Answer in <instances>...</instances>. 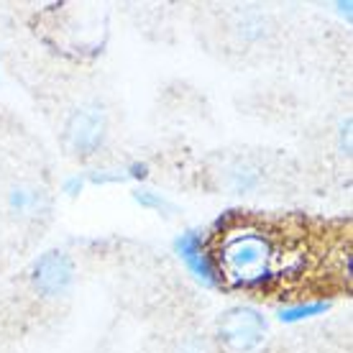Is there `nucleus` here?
Listing matches in <instances>:
<instances>
[{"label": "nucleus", "instance_id": "nucleus-1", "mask_svg": "<svg viewBox=\"0 0 353 353\" xmlns=\"http://www.w3.org/2000/svg\"><path fill=\"white\" fill-rule=\"evenodd\" d=\"M212 261L223 284L236 290H266L279 276L282 243L266 228L236 223L223 230Z\"/></svg>", "mask_w": 353, "mask_h": 353}, {"label": "nucleus", "instance_id": "nucleus-2", "mask_svg": "<svg viewBox=\"0 0 353 353\" xmlns=\"http://www.w3.org/2000/svg\"><path fill=\"white\" fill-rule=\"evenodd\" d=\"M108 139V113L105 108L90 100V103H82L70 113L67 123H64V143L67 149L80 157V159H88L92 154L103 149V143Z\"/></svg>", "mask_w": 353, "mask_h": 353}, {"label": "nucleus", "instance_id": "nucleus-3", "mask_svg": "<svg viewBox=\"0 0 353 353\" xmlns=\"http://www.w3.org/2000/svg\"><path fill=\"white\" fill-rule=\"evenodd\" d=\"M218 338L230 353H251L264 343L266 320L256 307L236 305L218 320Z\"/></svg>", "mask_w": 353, "mask_h": 353}, {"label": "nucleus", "instance_id": "nucleus-4", "mask_svg": "<svg viewBox=\"0 0 353 353\" xmlns=\"http://www.w3.org/2000/svg\"><path fill=\"white\" fill-rule=\"evenodd\" d=\"M74 282V261L64 251H46L31 266V284L41 297H62Z\"/></svg>", "mask_w": 353, "mask_h": 353}, {"label": "nucleus", "instance_id": "nucleus-5", "mask_svg": "<svg viewBox=\"0 0 353 353\" xmlns=\"http://www.w3.org/2000/svg\"><path fill=\"white\" fill-rule=\"evenodd\" d=\"M218 185L233 194H248L256 192L264 185V167L259 164L254 157H243V154H230L223 157L218 169Z\"/></svg>", "mask_w": 353, "mask_h": 353}, {"label": "nucleus", "instance_id": "nucleus-6", "mask_svg": "<svg viewBox=\"0 0 353 353\" xmlns=\"http://www.w3.org/2000/svg\"><path fill=\"white\" fill-rule=\"evenodd\" d=\"M176 254L187 264V269L194 274V279H200L208 287L221 284V276H218V269H215V261H212V251L205 246L203 236L197 230L182 233V239L176 241Z\"/></svg>", "mask_w": 353, "mask_h": 353}, {"label": "nucleus", "instance_id": "nucleus-7", "mask_svg": "<svg viewBox=\"0 0 353 353\" xmlns=\"http://www.w3.org/2000/svg\"><path fill=\"white\" fill-rule=\"evenodd\" d=\"M8 210L18 218H36L49 210V194L41 187L18 185L8 192Z\"/></svg>", "mask_w": 353, "mask_h": 353}, {"label": "nucleus", "instance_id": "nucleus-8", "mask_svg": "<svg viewBox=\"0 0 353 353\" xmlns=\"http://www.w3.org/2000/svg\"><path fill=\"white\" fill-rule=\"evenodd\" d=\"M236 31L243 41H259L269 34V18L264 13H256V10H243L236 21Z\"/></svg>", "mask_w": 353, "mask_h": 353}, {"label": "nucleus", "instance_id": "nucleus-9", "mask_svg": "<svg viewBox=\"0 0 353 353\" xmlns=\"http://www.w3.org/2000/svg\"><path fill=\"white\" fill-rule=\"evenodd\" d=\"M323 310H327V302H307V305H292V307L282 310L279 318L284 323H294V320H305L312 318V315H320Z\"/></svg>", "mask_w": 353, "mask_h": 353}, {"label": "nucleus", "instance_id": "nucleus-10", "mask_svg": "<svg viewBox=\"0 0 353 353\" xmlns=\"http://www.w3.org/2000/svg\"><path fill=\"white\" fill-rule=\"evenodd\" d=\"M136 203H141L143 208H149V210H157V212H161V210H174V205L169 203V200H164L161 194H157V192H151V190H139L136 192Z\"/></svg>", "mask_w": 353, "mask_h": 353}, {"label": "nucleus", "instance_id": "nucleus-11", "mask_svg": "<svg viewBox=\"0 0 353 353\" xmlns=\"http://www.w3.org/2000/svg\"><path fill=\"white\" fill-rule=\"evenodd\" d=\"M174 353H208V343L197 336H187L176 343Z\"/></svg>", "mask_w": 353, "mask_h": 353}]
</instances>
